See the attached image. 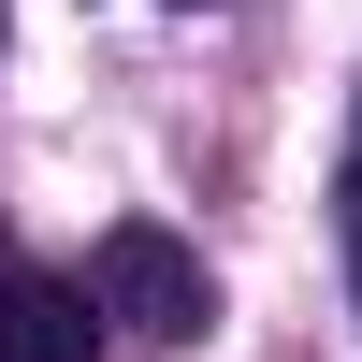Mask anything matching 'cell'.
Listing matches in <instances>:
<instances>
[{
	"label": "cell",
	"mask_w": 362,
	"mask_h": 362,
	"mask_svg": "<svg viewBox=\"0 0 362 362\" xmlns=\"http://www.w3.org/2000/svg\"><path fill=\"white\" fill-rule=\"evenodd\" d=\"M87 305H102V319H131V334H203V319H218V290H203V261L189 247H174V232L160 218H116L102 232V247H87Z\"/></svg>",
	"instance_id": "obj_1"
},
{
	"label": "cell",
	"mask_w": 362,
	"mask_h": 362,
	"mask_svg": "<svg viewBox=\"0 0 362 362\" xmlns=\"http://www.w3.org/2000/svg\"><path fill=\"white\" fill-rule=\"evenodd\" d=\"M0 362H102L87 290L73 276H0Z\"/></svg>",
	"instance_id": "obj_2"
}]
</instances>
